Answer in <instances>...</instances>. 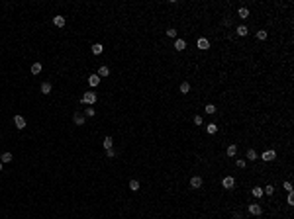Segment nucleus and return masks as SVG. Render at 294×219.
I'll return each instance as SVG.
<instances>
[{
	"mask_svg": "<svg viewBox=\"0 0 294 219\" xmlns=\"http://www.w3.org/2000/svg\"><path fill=\"white\" fill-rule=\"evenodd\" d=\"M80 102L82 104H94L96 102V94H94V92H85L82 98H80Z\"/></svg>",
	"mask_w": 294,
	"mask_h": 219,
	"instance_id": "nucleus-1",
	"label": "nucleus"
},
{
	"mask_svg": "<svg viewBox=\"0 0 294 219\" xmlns=\"http://www.w3.org/2000/svg\"><path fill=\"white\" fill-rule=\"evenodd\" d=\"M261 159H263L265 162H271V161H274V159H276V153H274L273 149H269V151H265V153L261 155Z\"/></svg>",
	"mask_w": 294,
	"mask_h": 219,
	"instance_id": "nucleus-2",
	"label": "nucleus"
},
{
	"mask_svg": "<svg viewBox=\"0 0 294 219\" xmlns=\"http://www.w3.org/2000/svg\"><path fill=\"white\" fill-rule=\"evenodd\" d=\"M222 186L226 188V190H231V188L235 186V178L233 176H226V178L222 180Z\"/></svg>",
	"mask_w": 294,
	"mask_h": 219,
	"instance_id": "nucleus-3",
	"label": "nucleus"
},
{
	"mask_svg": "<svg viewBox=\"0 0 294 219\" xmlns=\"http://www.w3.org/2000/svg\"><path fill=\"white\" fill-rule=\"evenodd\" d=\"M249 213H251V215H261L263 207L259 206V204H249Z\"/></svg>",
	"mask_w": 294,
	"mask_h": 219,
	"instance_id": "nucleus-4",
	"label": "nucleus"
},
{
	"mask_svg": "<svg viewBox=\"0 0 294 219\" xmlns=\"http://www.w3.org/2000/svg\"><path fill=\"white\" fill-rule=\"evenodd\" d=\"M202 178H200V176H192V178H190V188H194V190H198V188H200V186H202Z\"/></svg>",
	"mask_w": 294,
	"mask_h": 219,
	"instance_id": "nucleus-5",
	"label": "nucleus"
},
{
	"mask_svg": "<svg viewBox=\"0 0 294 219\" xmlns=\"http://www.w3.org/2000/svg\"><path fill=\"white\" fill-rule=\"evenodd\" d=\"M196 45H198V49H202V51H206V49L210 47V41H208L206 37H200V39H198V43H196Z\"/></svg>",
	"mask_w": 294,
	"mask_h": 219,
	"instance_id": "nucleus-6",
	"label": "nucleus"
},
{
	"mask_svg": "<svg viewBox=\"0 0 294 219\" xmlns=\"http://www.w3.org/2000/svg\"><path fill=\"white\" fill-rule=\"evenodd\" d=\"M14 123H16V127H18V129L26 127V119H24L22 116H14Z\"/></svg>",
	"mask_w": 294,
	"mask_h": 219,
	"instance_id": "nucleus-7",
	"label": "nucleus"
},
{
	"mask_svg": "<svg viewBox=\"0 0 294 219\" xmlns=\"http://www.w3.org/2000/svg\"><path fill=\"white\" fill-rule=\"evenodd\" d=\"M175 49L176 51H184V49H186V41H184V39H176L175 41Z\"/></svg>",
	"mask_w": 294,
	"mask_h": 219,
	"instance_id": "nucleus-8",
	"label": "nucleus"
},
{
	"mask_svg": "<svg viewBox=\"0 0 294 219\" xmlns=\"http://www.w3.org/2000/svg\"><path fill=\"white\" fill-rule=\"evenodd\" d=\"M88 84H90L92 88L98 86V84H100V77H98V74H90V77H88Z\"/></svg>",
	"mask_w": 294,
	"mask_h": 219,
	"instance_id": "nucleus-9",
	"label": "nucleus"
},
{
	"mask_svg": "<svg viewBox=\"0 0 294 219\" xmlns=\"http://www.w3.org/2000/svg\"><path fill=\"white\" fill-rule=\"evenodd\" d=\"M73 121L77 123V125H85V116H80V114L77 112V114L73 116Z\"/></svg>",
	"mask_w": 294,
	"mask_h": 219,
	"instance_id": "nucleus-10",
	"label": "nucleus"
},
{
	"mask_svg": "<svg viewBox=\"0 0 294 219\" xmlns=\"http://www.w3.org/2000/svg\"><path fill=\"white\" fill-rule=\"evenodd\" d=\"M235 32H237V35L245 37V35L249 33V29H247V26H237V27H235Z\"/></svg>",
	"mask_w": 294,
	"mask_h": 219,
	"instance_id": "nucleus-11",
	"label": "nucleus"
},
{
	"mask_svg": "<svg viewBox=\"0 0 294 219\" xmlns=\"http://www.w3.org/2000/svg\"><path fill=\"white\" fill-rule=\"evenodd\" d=\"M53 24L57 27H63L65 26V18H63V16H55V18H53Z\"/></svg>",
	"mask_w": 294,
	"mask_h": 219,
	"instance_id": "nucleus-12",
	"label": "nucleus"
},
{
	"mask_svg": "<svg viewBox=\"0 0 294 219\" xmlns=\"http://www.w3.org/2000/svg\"><path fill=\"white\" fill-rule=\"evenodd\" d=\"M237 16H239L241 20H247L249 18V10L247 8H239V10H237Z\"/></svg>",
	"mask_w": 294,
	"mask_h": 219,
	"instance_id": "nucleus-13",
	"label": "nucleus"
},
{
	"mask_svg": "<svg viewBox=\"0 0 294 219\" xmlns=\"http://www.w3.org/2000/svg\"><path fill=\"white\" fill-rule=\"evenodd\" d=\"M110 74V69L106 67V65H102L100 69H98V77H108Z\"/></svg>",
	"mask_w": 294,
	"mask_h": 219,
	"instance_id": "nucleus-14",
	"label": "nucleus"
},
{
	"mask_svg": "<svg viewBox=\"0 0 294 219\" xmlns=\"http://www.w3.org/2000/svg\"><path fill=\"white\" fill-rule=\"evenodd\" d=\"M206 131H208L210 135H214V133H218V125H216V123H208V125H206Z\"/></svg>",
	"mask_w": 294,
	"mask_h": 219,
	"instance_id": "nucleus-15",
	"label": "nucleus"
},
{
	"mask_svg": "<svg viewBox=\"0 0 294 219\" xmlns=\"http://www.w3.org/2000/svg\"><path fill=\"white\" fill-rule=\"evenodd\" d=\"M112 143H114V141H112V137H104L102 145H104V149H106V151H110V149H112Z\"/></svg>",
	"mask_w": 294,
	"mask_h": 219,
	"instance_id": "nucleus-16",
	"label": "nucleus"
},
{
	"mask_svg": "<svg viewBox=\"0 0 294 219\" xmlns=\"http://www.w3.org/2000/svg\"><path fill=\"white\" fill-rule=\"evenodd\" d=\"M12 159H14L12 153H4V155L0 157V161H2V162H12Z\"/></svg>",
	"mask_w": 294,
	"mask_h": 219,
	"instance_id": "nucleus-17",
	"label": "nucleus"
},
{
	"mask_svg": "<svg viewBox=\"0 0 294 219\" xmlns=\"http://www.w3.org/2000/svg\"><path fill=\"white\" fill-rule=\"evenodd\" d=\"M273 192H274V186H273V184H267V186L263 188V194H267V196H273Z\"/></svg>",
	"mask_w": 294,
	"mask_h": 219,
	"instance_id": "nucleus-18",
	"label": "nucleus"
},
{
	"mask_svg": "<svg viewBox=\"0 0 294 219\" xmlns=\"http://www.w3.org/2000/svg\"><path fill=\"white\" fill-rule=\"evenodd\" d=\"M41 72V63H33L32 65V74H39Z\"/></svg>",
	"mask_w": 294,
	"mask_h": 219,
	"instance_id": "nucleus-19",
	"label": "nucleus"
},
{
	"mask_svg": "<svg viewBox=\"0 0 294 219\" xmlns=\"http://www.w3.org/2000/svg\"><path fill=\"white\" fill-rule=\"evenodd\" d=\"M204 112L212 116V114H216V106H214V104H206V108H204Z\"/></svg>",
	"mask_w": 294,
	"mask_h": 219,
	"instance_id": "nucleus-20",
	"label": "nucleus"
},
{
	"mask_svg": "<svg viewBox=\"0 0 294 219\" xmlns=\"http://www.w3.org/2000/svg\"><path fill=\"white\" fill-rule=\"evenodd\" d=\"M102 49H104V47L100 45V43H94V45H92V53H94V55H100Z\"/></svg>",
	"mask_w": 294,
	"mask_h": 219,
	"instance_id": "nucleus-21",
	"label": "nucleus"
},
{
	"mask_svg": "<svg viewBox=\"0 0 294 219\" xmlns=\"http://www.w3.org/2000/svg\"><path fill=\"white\" fill-rule=\"evenodd\" d=\"M180 92H183V94H188V92H190V84L186 82V80L180 84Z\"/></svg>",
	"mask_w": 294,
	"mask_h": 219,
	"instance_id": "nucleus-22",
	"label": "nucleus"
},
{
	"mask_svg": "<svg viewBox=\"0 0 294 219\" xmlns=\"http://www.w3.org/2000/svg\"><path fill=\"white\" fill-rule=\"evenodd\" d=\"M235 155H237V147H235V145H229L228 147V157H235Z\"/></svg>",
	"mask_w": 294,
	"mask_h": 219,
	"instance_id": "nucleus-23",
	"label": "nucleus"
},
{
	"mask_svg": "<svg viewBox=\"0 0 294 219\" xmlns=\"http://www.w3.org/2000/svg\"><path fill=\"white\" fill-rule=\"evenodd\" d=\"M130 190H131V192H137V190H139V182H137V180H130Z\"/></svg>",
	"mask_w": 294,
	"mask_h": 219,
	"instance_id": "nucleus-24",
	"label": "nucleus"
},
{
	"mask_svg": "<svg viewBox=\"0 0 294 219\" xmlns=\"http://www.w3.org/2000/svg\"><path fill=\"white\" fill-rule=\"evenodd\" d=\"M41 92H43V94H49V92H51V84L43 82V84H41Z\"/></svg>",
	"mask_w": 294,
	"mask_h": 219,
	"instance_id": "nucleus-25",
	"label": "nucleus"
},
{
	"mask_svg": "<svg viewBox=\"0 0 294 219\" xmlns=\"http://www.w3.org/2000/svg\"><path fill=\"white\" fill-rule=\"evenodd\" d=\"M247 159H249V161H257L259 157H257V153H255L253 149H249V151H247Z\"/></svg>",
	"mask_w": 294,
	"mask_h": 219,
	"instance_id": "nucleus-26",
	"label": "nucleus"
},
{
	"mask_svg": "<svg viewBox=\"0 0 294 219\" xmlns=\"http://www.w3.org/2000/svg\"><path fill=\"white\" fill-rule=\"evenodd\" d=\"M257 39H259V41H265V39H267V32H265V29H259V32H257Z\"/></svg>",
	"mask_w": 294,
	"mask_h": 219,
	"instance_id": "nucleus-27",
	"label": "nucleus"
},
{
	"mask_svg": "<svg viewBox=\"0 0 294 219\" xmlns=\"http://www.w3.org/2000/svg\"><path fill=\"white\" fill-rule=\"evenodd\" d=\"M251 194H253L255 198H261V196H263V188H253V190H251Z\"/></svg>",
	"mask_w": 294,
	"mask_h": 219,
	"instance_id": "nucleus-28",
	"label": "nucleus"
},
{
	"mask_svg": "<svg viewBox=\"0 0 294 219\" xmlns=\"http://www.w3.org/2000/svg\"><path fill=\"white\" fill-rule=\"evenodd\" d=\"M165 33H167V37H176V29H175V27H169Z\"/></svg>",
	"mask_w": 294,
	"mask_h": 219,
	"instance_id": "nucleus-29",
	"label": "nucleus"
},
{
	"mask_svg": "<svg viewBox=\"0 0 294 219\" xmlns=\"http://www.w3.org/2000/svg\"><path fill=\"white\" fill-rule=\"evenodd\" d=\"M286 204H288V206H294V194H292V192H288V198H286Z\"/></svg>",
	"mask_w": 294,
	"mask_h": 219,
	"instance_id": "nucleus-30",
	"label": "nucleus"
},
{
	"mask_svg": "<svg viewBox=\"0 0 294 219\" xmlns=\"http://www.w3.org/2000/svg\"><path fill=\"white\" fill-rule=\"evenodd\" d=\"M85 116L86 117H92V116H94V108H86L85 110Z\"/></svg>",
	"mask_w": 294,
	"mask_h": 219,
	"instance_id": "nucleus-31",
	"label": "nucleus"
},
{
	"mask_svg": "<svg viewBox=\"0 0 294 219\" xmlns=\"http://www.w3.org/2000/svg\"><path fill=\"white\" fill-rule=\"evenodd\" d=\"M282 188H284V190H286V192H292V184H290V182H284V184H282Z\"/></svg>",
	"mask_w": 294,
	"mask_h": 219,
	"instance_id": "nucleus-32",
	"label": "nucleus"
},
{
	"mask_svg": "<svg viewBox=\"0 0 294 219\" xmlns=\"http://www.w3.org/2000/svg\"><path fill=\"white\" fill-rule=\"evenodd\" d=\"M192 121H194V125H202V116H194Z\"/></svg>",
	"mask_w": 294,
	"mask_h": 219,
	"instance_id": "nucleus-33",
	"label": "nucleus"
},
{
	"mask_svg": "<svg viewBox=\"0 0 294 219\" xmlns=\"http://www.w3.org/2000/svg\"><path fill=\"white\" fill-rule=\"evenodd\" d=\"M235 164H237V168H245V161H243V159H237Z\"/></svg>",
	"mask_w": 294,
	"mask_h": 219,
	"instance_id": "nucleus-34",
	"label": "nucleus"
},
{
	"mask_svg": "<svg viewBox=\"0 0 294 219\" xmlns=\"http://www.w3.org/2000/svg\"><path fill=\"white\" fill-rule=\"evenodd\" d=\"M106 157H110V159H114V157H116V153H114V149H110V151H106Z\"/></svg>",
	"mask_w": 294,
	"mask_h": 219,
	"instance_id": "nucleus-35",
	"label": "nucleus"
},
{
	"mask_svg": "<svg viewBox=\"0 0 294 219\" xmlns=\"http://www.w3.org/2000/svg\"><path fill=\"white\" fill-rule=\"evenodd\" d=\"M233 219H243V215H241L239 211H237V213H233Z\"/></svg>",
	"mask_w": 294,
	"mask_h": 219,
	"instance_id": "nucleus-36",
	"label": "nucleus"
},
{
	"mask_svg": "<svg viewBox=\"0 0 294 219\" xmlns=\"http://www.w3.org/2000/svg\"><path fill=\"white\" fill-rule=\"evenodd\" d=\"M0 170H2V161H0Z\"/></svg>",
	"mask_w": 294,
	"mask_h": 219,
	"instance_id": "nucleus-37",
	"label": "nucleus"
}]
</instances>
